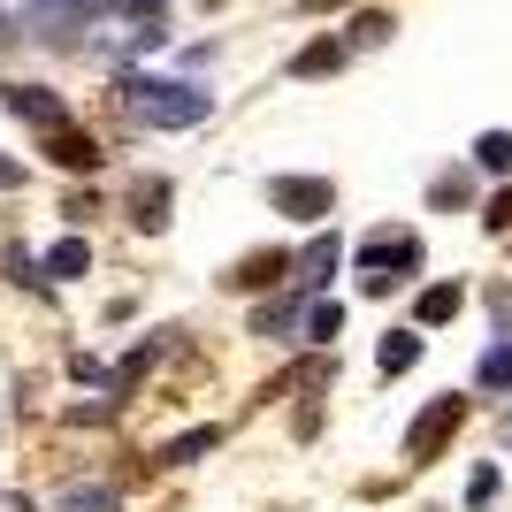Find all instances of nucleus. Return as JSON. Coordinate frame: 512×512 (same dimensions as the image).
Instances as JSON below:
<instances>
[{
	"instance_id": "nucleus-20",
	"label": "nucleus",
	"mask_w": 512,
	"mask_h": 512,
	"mask_svg": "<svg viewBox=\"0 0 512 512\" xmlns=\"http://www.w3.org/2000/svg\"><path fill=\"white\" fill-rule=\"evenodd\" d=\"M85 8H100V0H85Z\"/></svg>"
},
{
	"instance_id": "nucleus-12",
	"label": "nucleus",
	"mask_w": 512,
	"mask_h": 512,
	"mask_svg": "<svg viewBox=\"0 0 512 512\" xmlns=\"http://www.w3.org/2000/svg\"><path fill=\"white\" fill-rule=\"evenodd\" d=\"M169 184H138V222H146V230H161V222H169Z\"/></svg>"
},
{
	"instance_id": "nucleus-15",
	"label": "nucleus",
	"mask_w": 512,
	"mask_h": 512,
	"mask_svg": "<svg viewBox=\"0 0 512 512\" xmlns=\"http://www.w3.org/2000/svg\"><path fill=\"white\" fill-rule=\"evenodd\" d=\"M482 383H490V390H512V344H497L490 360H482Z\"/></svg>"
},
{
	"instance_id": "nucleus-17",
	"label": "nucleus",
	"mask_w": 512,
	"mask_h": 512,
	"mask_svg": "<svg viewBox=\"0 0 512 512\" xmlns=\"http://www.w3.org/2000/svg\"><path fill=\"white\" fill-rule=\"evenodd\" d=\"M8 276H16V283H46V276H39V260L23 253V245H16V253H8Z\"/></svg>"
},
{
	"instance_id": "nucleus-4",
	"label": "nucleus",
	"mask_w": 512,
	"mask_h": 512,
	"mask_svg": "<svg viewBox=\"0 0 512 512\" xmlns=\"http://www.w3.org/2000/svg\"><path fill=\"white\" fill-rule=\"evenodd\" d=\"M8 115H23V123H39V130H62L69 123V107L54 100L46 85H8Z\"/></svg>"
},
{
	"instance_id": "nucleus-6",
	"label": "nucleus",
	"mask_w": 512,
	"mask_h": 512,
	"mask_svg": "<svg viewBox=\"0 0 512 512\" xmlns=\"http://www.w3.org/2000/svg\"><path fill=\"white\" fill-rule=\"evenodd\" d=\"M360 260H367V268H413V260H421V245H413V237H367Z\"/></svg>"
},
{
	"instance_id": "nucleus-11",
	"label": "nucleus",
	"mask_w": 512,
	"mask_h": 512,
	"mask_svg": "<svg viewBox=\"0 0 512 512\" xmlns=\"http://www.w3.org/2000/svg\"><path fill=\"white\" fill-rule=\"evenodd\" d=\"M459 314V283H428L421 291V321H451Z\"/></svg>"
},
{
	"instance_id": "nucleus-14",
	"label": "nucleus",
	"mask_w": 512,
	"mask_h": 512,
	"mask_svg": "<svg viewBox=\"0 0 512 512\" xmlns=\"http://www.w3.org/2000/svg\"><path fill=\"white\" fill-rule=\"evenodd\" d=\"M337 329H344V306H314V314H306V337L314 344H329Z\"/></svg>"
},
{
	"instance_id": "nucleus-7",
	"label": "nucleus",
	"mask_w": 512,
	"mask_h": 512,
	"mask_svg": "<svg viewBox=\"0 0 512 512\" xmlns=\"http://www.w3.org/2000/svg\"><path fill=\"white\" fill-rule=\"evenodd\" d=\"M413 360H421V337H413V329H398V337H383V352H375V367H383V375H406Z\"/></svg>"
},
{
	"instance_id": "nucleus-2",
	"label": "nucleus",
	"mask_w": 512,
	"mask_h": 512,
	"mask_svg": "<svg viewBox=\"0 0 512 512\" xmlns=\"http://www.w3.org/2000/svg\"><path fill=\"white\" fill-rule=\"evenodd\" d=\"M459 421H467V398H436V406L406 428V459H436V451H444V436H451Z\"/></svg>"
},
{
	"instance_id": "nucleus-18",
	"label": "nucleus",
	"mask_w": 512,
	"mask_h": 512,
	"mask_svg": "<svg viewBox=\"0 0 512 512\" xmlns=\"http://www.w3.org/2000/svg\"><path fill=\"white\" fill-rule=\"evenodd\" d=\"M490 230H512V192H497V199H490Z\"/></svg>"
},
{
	"instance_id": "nucleus-3",
	"label": "nucleus",
	"mask_w": 512,
	"mask_h": 512,
	"mask_svg": "<svg viewBox=\"0 0 512 512\" xmlns=\"http://www.w3.org/2000/svg\"><path fill=\"white\" fill-rule=\"evenodd\" d=\"M268 199H276L283 214H299V222H321V214L337 207V192H329L321 176H276V184H268Z\"/></svg>"
},
{
	"instance_id": "nucleus-16",
	"label": "nucleus",
	"mask_w": 512,
	"mask_h": 512,
	"mask_svg": "<svg viewBox=\"0 0 512 512\" xmlns=\"http://www.w3.org/2000/svg\"><path fill=\"white\" fill-rule=\"evenodd\" d=\"M352 31H360V46H383V39H390V16H375V8H367Z\"/></svg>"
},
{
	"instance_id": "nucleus-9",
	"label": "nucleus",
	"mask_w": 512,
	"mask_h": 512,
	"mask_svg": "<svg viewBox=\"0 0 512 512\" xmlns=\"http://www.w3.org/2000/svg\"><path fill=\"white\" fill-rule=\"evenodd\" d=\"M92 268V253H85V237H62L54 253H46V276H85Z\"/></svg>"
},
{
	"instance_id": "nucleus-8",
	"label": "nucleus",
	"mask_w": 512,
	"mask_h": 512,
	"mask_svg": "<svg viewBox=\"0 0 512 512\" xmlns=\"http://www.w3.org/2000/svg\"><path fill=\"white\" fill-rule=\"evenodd\" d=\"M291 69H299V77H329V69H344V46L314 39V46H299V62H291Z\"/></svg>"
},
{
	"instance_id": "nucleus-1",
	"label": "nucleus",
	"mask_w": 512,
	"mask_h": 512,
	"mask_svg": "<svg viewBox=\"0 0 512 512\" xmlns=\"http://www.w3.org/2000/svg\"><path fill=\"white\" fill-rule=\"evenodd\" d=\"M123 100H130V115H138V123H153V130H192V123H207V92H192V85L130 77Z\"/></svg>"
},
{
	"instance_id": "nucleus-10",
	"label": "nucleus",
	"mask_w": 512,
	"mask_h": 512,
	"mask_svg": "<svg viewBox=\"0 0 512 512\" xmlns=\"http://www.w3.org/2000/svg\"><path fill=\"white\" fill-rule=\"evenodd\" d=\"M474 161L505 176V169H512V130H482V138H474Z\"/></svg>"
},
{
	"instance_id": "nucleus-19",
	"label": "nucleus",
	"mask_w": 512,
	"mask_h": 512,
	"mask_svg": "<svg viewBox=\"0 0 512 512\" xmlns=\"http://www.w3.org/2000/svg\"><path fill=\"white\" fill-rule=\"evenodd\" d=\"M8 184H23V161H8V153H0V192H8Z\"/></svg>"
},
{
	"instance_id": "nucleus-5",
	"label": "nucleus",
	"mask_w": 512,
	"mask_h": 512,
	"mask_svg": "<svg viewBox=\"0 0 512 512\" xmlns=\"http://www.w3.org/2000/svg\"><path fill=\"white\" fill-rule=\"evenodd\" d=\"M46 161H62V169H100V146H92L85 130H46Z\"/></svg>"
},
{
	"instance_id": "nucleus-13",
	"label": "nucleus",
	"mask_w": 512,
	"mask_h": 512,
	"mask_svg": "<svg viewBox=\"0 0 512 512\" xmlns=\"http://www.w3.org/2000/svg\"><path fill=\"white\" fill-rule=\"evenodd\" d=\"M199 451H214V428H192V436H176L161 459H169V467H184V459H199Z\"/></svg>"
}]
</instances>
